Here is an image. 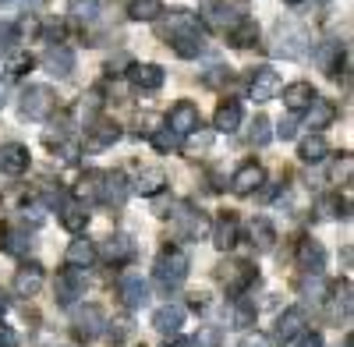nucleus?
<instances>
[{
  "instance_id": "nucleus-12",
  "label": "nucleus",
  "mask_w": 354,
  "mask_h": 347,
  "mask_svg": "<svg viewBox=\"0 0 354 347\" xmlns=\"http://www.w3.org/2000/svg\"><path fill=\"white\" fill-rule=\"evenodd\" d=\"M266 185V170L255 163V160H245L238 170H234V178H230V191L234 195H252Z\"/></svg>"
},
{
  "instance_id": "nucleus-29",
  "label": "nucleus",
  "mask_w": 354,
  "mask_h": 347,
  "mask_svg": "<svg viewBox=\"0 0 354 347\" xmlns=\"http://www.w3.org/2000/svg\"><path fill=\"white\" fill-rule=\"evenodd\" d=\"M64 259H68L71 270H88V263L96 259V248H93V241H88V238H75L68 245V255Z\"/></svg>"
},
{
  "instance_id": "nucleus-21",
  "label": "nucleus",
  "mask_w": 354,
  "mask_h": 347,
  "mask_svg": "<svg viewBox=\"0 0 354 347\" xmlns=\"http://www.w3.org/2000/svg\"><path fill=\"white\" fill-rule=\"evenodd\" d=\"M153 326H156V333H163V337H174L177 330L185 326V305H160L156 312H153Z\"/></svg>"
},
{
  "instance_id": "nucleus-7",
  "label": "nucleus",
  "mask_w": 354,
  "mask_h": 347,
  "mask_svg": "<svg viewBox=\"0 0 354 347\" xmlns=\"http://www.w3.org/2000/svg\"><path fill=\"white\" fill-rule=\"evenodd\" d=\"M167 128L174 131V135H195L198 128H202V113H198V106L192 103V100H181V103H174V110H170V118H167Z\"/></svg>"
},
{
  "instance_id": "nucleus-14",
  "label": "nucleus",
  "mask_w": 354,
  "mask_h": 347,
  "mask_svg": "<svg viewBox=\"0 0 354 347\" xmlns=\"http://www.w3.org/2000/svg\"><path fill=\"white\" fill-rule=\"evenodd\" d=\"M43 280H46V273H43L39 263L18 266V273H15V294H18V298H36V294L43 291Z\"/></svg>"
},
{
  "instance_id": "nucleus-8",
  "label": "nucleus",
  "mask_w": 354,
  "mask_h": 347,
  "mask_svg": "<svg viewBox=\"0 0 354 347\" xmlns=\"http://www.w3.org/2000/svg\"><path fill=\"white\" fill-rule=\"evenodd\" d=\"M255 266L252 263H227V266H220V280H223V287H227V294H234V298H241L248 287L255 283Z\"/></svg>"
},
{
  "instance_id": "nucleus-50",
  "label": "nucleus",
  "mask_w": 354,
  "mask_h": 347,
  "mask_svg": "<svg viewBox=\"0 0 354 347\" xmlns=\"http://www.w3.org/2000/svg\"><path fill=\"white\" fill-rule=\"evenodd\" d=\"M4 103H8V78H0V110H4Z\"/></svg>"
},
{
  "instance_id": "nucleus-31",
  "label": "nucleus",
  "mask_w": 354,
  "mask_h": 347,
  "mask_svg": "<svg viewBox=\"0 0 354 347\" xmlns=\"http://www.w3.org/2000/svg\"><path fill=\"white\" fill-rule=\"evenodd\" d=\"M298 156H301V163H312L315 167V163H322V160L330 156V142L322 138V135H308L301 146H298Z\"/></svg>"
},
{
  "instance_id": "nucleus-27",
  "label": "nucleus",
  "mask_w": 354,
  "mask_h": 347,
  "mask_svg": "<svg viewBox=\"0 0 354 347\" xmlns=\"http://www.w3.org/2000/svg\"><path fill=\"white\" fill-rule=\"evenodd\" d=\"M312 100H315L312 82H290L287 89H283V106H287L290 113H305Z\"/></svg>"
},
{
  "instance_id": "nucleus-15",
  "label": "nucleus",
  "mask_w": 354,
  "mask_h": 347,
  "mask_svg": "<svg viewBox=\"0 0 354 347\" xmlns=\"http://www.w3.org/2000/svg\"><path fill=\"white\" fill-rule=\"evenodd\" d=\"M241 18H245V11H238L234 4H227V0H213V4L205 8V25L216 28V32H230Z\"/></svg>"
},
{
  "instance_id": "nucleus-23",
  "label": "nucleus",
  "mask_w": 354,
  "mask_h": 347,
  "mask_svg": "<svg viewBox=\"0 0 354 347\" xmlns=\"http://www.w3.org/2000/svg\"><path fill=\"white\" fill-rule=\"evenodd\" d=\"M298 266H301L305 273H312V276H319L322 270H326V252H322L319 241L305 238V241L298 245Z\"/></svg>"
},
{
  "instance_id": "nucleus-3",
  "label": "nucleus",
  "mask_w": 354,
  "mask_h": 347,
  "mask_svg": "<svg viewBox=\"0 0 354 347\" xmlns=\"http://www.w3.org/2000/svg\"><path fill=\"white\" fill-rule=\"evenodd\" d=\"M308 43H312L308 39V28H301V25H280L277 36H273L270 53L273 57H283V61H298V57H305Z\"/></svg>"
},
{
  "instance_id": "nucleus-46",
  "label": "nucleus",
  "mask_w": 354,
  "mask_h": 347,
  "mask_svg": "<svg viewBox=\"0 0 354 347\" xmlns=\"http://www.w3.org/2000/svg\"><path fill=\"white\" fill-rule=\"evenodd\" d=\"M298 347H322V333H315V330H305V333L298 337Z\"/></svg>"
},
{
  "instance_id": "nucleus-24",
  "label": "nucleus",
  "mask_w": 354,
  "mask_h": 347,
  "mask_svg": "<svg viewBox=\"0 0 354 347\" xmlns=\"http://www.w3.org/2000/svg\"><path fill=\"white\" fill-rule=\"evenodd\" d=\"M238 234H241L238 216H234V213H223V216L216 220V227H213V245H216L220 252H230L234 245H238Z\"/></svg>"
},
{
  "instance_id": "nucleus-19",
  "label": "nucleus",
  "mask_w": 354,
  "mask_h": 347,
  "mask_svg": "<svg viewBox=\"0 0 354 347\" xmlns=\"http://www.w3.org/2000/svg\"><path fill=\"white\" fill-rule=\"evenodd\" d=\"M28 146H21V142H8V146H0V170L11 174V178H18V174L28 170Z\"/></svg>"
},
{
  "instance_id": "nucleus-28",
  "label": "nucleus",
  "mask_w": 354,
  "mask_h": 347,
  "mask_svg": "<svg viewBox=\"0 0 354 347\" xmlns=\"http://www.w3.org/2000/svg\"><path fill=\"white\" fill-rule=\"evenodd\" d=\"M163 188H167V174L156 170V167L153 170H142L138 178H135V185H131V191H138L142 198H156Z\"/></svg>"
},
{
  "instance_id": "nucleus-36",
  "label": "nucleus",
  "mask_w": 354,
  "mask_h": 347,
  "mask_svg": "<svg viewBox=\"0 0 354 347\" xmlns=\"http://www.w3.org/2000/svg\"><path fill=\"white\" fill-rule=\"evenodd\" d=\"M100 181H103V170H85L82 181H78V188H75V195H78L82 202L100 198Z\"/></svg>"
},
{
  "instance_id": "nucleus-6",
  "label": "nucleus",
  "mask_w": 354,
  "mask_h": 347,
  "mask_svg": "<svg viewBox=\"0 0 354 347\" xmlns=\"http://www.w3.org/2000/svg\"><path fill=\"white\" fill-rule=\"evenodd\" d=\"M85 273L82 270H64V273H57V283H53V298L61 308H71L78 298H85Z\"/></svg>"
},
{
  "instance_id": "nucleus-18",
  "label": "nucleus",
  "mask_w": 354,
  "mask_h": 347,
  "mask_svg": "<svg viewBox=\"0 0 354 347\" xmlns=\"http://www.w3.org/2000/svg\"><path fill=\"white\" fill-rule=\"evenodd\" d=\"M128 78H131L135 89H142V93H156L160 85L167 82V71H163L160 64H131V68H128Z\"/></svg>"
},
{
  "instance_id": "nucleus-52",
  "label": "nucleus",
  "mask_w": 354,
  "mask_h": 347,
  "mask_svg": "<svg viewBox=\"0 0 354 347\" xmlns=\"http://www.w3.org/2000/svg\"><path fill=\"white\" fill-rule=\"evenodd\" d=\"M283 4H301V0H283Z\"/></svg>"
},
{
  "instance_id": "nucleus-9",
  "label": "nucleus",
  "mask_w": 354,
  "mask_h": 347,
  "mask_svg": "<svg viewBox=\"0 0 354 347\" xmlns=\"http://www.w3.org/2000/svg\"><path fill=\"white\" fill-rule=\"evenodd\" d=\"M277 93H280V75L273 68H266V64L252 68V75H248V96L255 103H270Z\"/></svg>"
},
{
  "instance_id": "nucleus-1",
  "label": "nucleus",
  "mask_w": 354,
  "mask_h": 347,
  "mask_svg": "<svg viewBox=\"0 0 354 347\" xmlns=\"http://www.w3.org/2000/svg\"><path fill=\"white\" fill-rule=\"evenodd\" d=\"M188 270H192L188 252H181V248H167V252H160V259H156L153 276H156V283L163 287V291H174V287H181V283L188 280Z\"/></svg>"
},
{
  "instance_id": "nucleus-41",
  "label": "nucleus",
  "mask_w": 354,
  "mask_h": 347,
  "mask_svg": "<svg viewBox=\"0 0 354 347\" xmlns=\"http://www.w3.org/2000/svg\"><path fill=\"white\" fill-rule=\"evenodd\" d=\"M255 315H259V308L252 305V301H234V326L238 330H248V326H255Z\"/></svg>"
},
{
  "instance_id": "nucleus-49",
  "label": "nucleus",
  "mask_w": 354,
  "mask_h": 347,
  "mask_svg": "<svg viewBox=\"0 0 354 347\" xmlns=\"http://www.w3.org/2000/svg\"><path fill=\"white\" fill-rule=\"evenodd\" d=\"M241 347H270V337H262V333H248L241 340Z\"/></svg>"
},
{
  "instance_id": "nucleus-53",
  "label": "nucleus",
  "mask_w": 354,
  "mask_h": 347,
  "mask_svg": "<svg viewBox=\"0 0 354 347\" xmlns=\"http://www.w3.org/2000/svg\"><path fill=\"white\" fill-rule=\"evenodd\" d=\"M0 4H4V0H0Z\"/></svg>"
},
{
  "instance_id": "nucleus-40",
  "label": "nucleus",
  "mask_w": 354,
  "mask_h": 347,
  "mask_svg": "<svg viewBox=\"0 0 354 347\" xmlns=\"http://www.w3.org/2000/svg\"><path fill=\"white\" fill-rule=\"evenodd\" d=\"M153 149L156 153H177L181 149V135H174L170 128H156L153 131Z\"/></svg>"
},
{
  "instance_id": "nucleus-33",
  "label": "nucleus",
  "mask_w": 354,
  "mask_h": 347,
  "mask_svg": "<svg viewBox=\"0 0 354 347\" xmlns=\"http://www.w3.org/2000/svg\"><path fill=\"white\" fill-rule=\"evenodd\" d=\"M248 234H252V245H255V252H270L273 248V241H277V230H273V223L270 220H252V227H248Z\"/></svg>"
},
{
  "instance_id": "nucleus-10",
  "label": "nucleus",
  "mask_w": 354,
  "mask_h": 347,
  "mask_svg": "<svg viewBox=\"0 0 354 347\" xmlns=\"http://www.w3.org/2000/svg\"><path fill=\"white\" fill-rule=\"evenodd\" d=\"M71 326H75V337L88 344V340H96V337L103 333L106 315H103V308H100V305H85V308H78V312H75Z\"/></svg>"
},
{
  "instance_id": "nucleus-11",
  "label": "nucleus",
  "mask_w": 354,
  "mask_h": 347,
  "mask_svg": "<svg viewBox=\"0 0 354 347\" xmlns=\"http://www.w3.org/2000/svg\"><path fill=\"white\" fill-rule=\"evenodd\" d=\"M131 195V181L124 178L121 170H103V181H100V202L103 206H124Z\"/></svg>"
},
{
  "instance_id": "nucleus-26",
  "label": "nucleus",
  "mask_w": 354,
  "mask_h": 347,
  "mask_svg": "<svg viewBox=\"0 0 354 347\" xmlns=\"http://www.w3.org/2000/svg\"><path fill=\"white\" fill-rule=\"evenodd\" d=\"M241 103L238 100H223L220 106H216V118H213V128L220 131V135H230V131H238L241 128Z\"/></svg>"
},
{
  "instance_id": "nucleus-13",
  "label": "nucleus",
  "mask_w": 354,
  "mask_h": 347,
  "mask_svg": "<svg viewBox=\"0 0 354 347\" xmlns=\"http://www.w3.org/2000/svg\"><path fill=\"white\" fill-rule=\"evenodd\" d=\"M100 255L106 259L110 266H124V263L135 259V241L128 234H110V238L100 241Z\"/></svg>"
},
{
  "instance_id": "nucleus-42",
  "label": "nucleus",
  "mask_w": 354,
  "mask_h": 347,
  "mask_svg": "<svg viewBox=\"0 0 354 347\" xmlns=\"http://www.w3.org/2000/svg\"><path fill=\"white\" fill-rule=\"evenodd\" d=\"M223 344V330L220 326H202L192 340H188V347H220Z\"/></svg>"
},
{
  "instance_id": "nucleus-17",
  "label": "nucleus",
  "mask_w": 354,
  "mask_h": 347,
  "mask_svg": "<svg viewBox=\"0 0 354 347\" xmlns=\"http://www.w3.org/2000/svg\"><path fill=\"white\" fill-rule=\"evenodd\" d=\"M333 121H337V106H333V100L315 96V100L308 103V110H305V128H312V135H319L322 128H330Z\"/></svg>"
},
{
  "instance_id": "nucleus-4",
  "label": "nucleus",
  "mask_w": 354,
  "mask_h": 347,
  "mask_svg": "<svg viewBox=\"0 0 354 347\" xmlns=\"http://www.w3.org/2000/svg\"><path fill=\"white\" fill-rule=\"evenodd\" d=\"M170 46H174L177 57L192 61V57L205 53V36H202V28L195 21H188V25H181V28H174V32H170Z\"/></svg>"
},
{
  "instance_id": "nucleus-44",
  "label": "nucleus",
  "mask_w": 354,
  "mask_h": 347,
  "mask_svg": "<svg viewBox=\"0 0 354 347\" xmlns=\"http://www.w3.org/2000/svg\"><path fill=\"white\" fill-rule=\"evenodd\" d=\"M15 43H18V25L15 21H0V57L11 53Z\"/></svg>"
},
{
  "instance_id": "nucleus-25",
  "label": "nucleus",
  "mask_w": 354,
  "mask_h": 347,
  "mask_svg": "<svg viewBox=\"0 0 354 347\" xmlns=\"http://www.w3.org/2000/svg\"><path fill=\"white\" fill-rule=\"evenodd\" d=\"M121 301H124V308H142L145 301H149V283H145L142 276H135V273H128L124 280H121Z\"/></svg>"
},
{
  "instance_id": "nucleus-20",
  "label": "nucleus",
  "mask_w": 354,
  "mask_h": 347,
  "mask_svg": "<svg viewBox=\"0 0 354 347\" xmlns=\"http://www.w3.org/2000/svg\"><path fill=\"white\" fill-rule=\"evenodd\" d=\"M305 323H308V315H305V308H287V312H280V319H277V340H298L301 333H305Z\"/></svg>"
},
{
  "instance_id": "nucleus-16",
  "label": "nucleus",
  "mask_w": 354,
  "mask_h": 347,
  "mask_svg": "<svg viewBox=\"0 0 354 347\" xmlns=\"http://www.w3.org/2000/svg\"><path fill=\"white\" fill-rule=\"evenodd\" d=\"M43 68H46L53 78H68V75L75 71V50L64 46V43L50 46V50L43 53Z\"/></svg>"
},
{
  "instance_id": "nucleus-5",
  "label": "nucleus",
  "mask_w": 354,
  "mask_h": 347,
  "mask_svg": "<svg viewBox=\"0 0 354 347\" xmlns=\"http://www.w3.org/2000/svg\"><path fill=\"white\" fill-rule=\"evenodd\" d=\"M174 238H181V241H198L209 234V220H205L202 209H181V213H174Z\"/></svg>"
},
{
  "instance_id": "nucleus-39",
  "label": "nucleus",
  "mask_w": 354,
  "mask_h": 347,
  "mask_svg": "<svg viewBox=\"0 0 354 347\" xmlns=\"http://www.w3.org/2000/svg\"><path fill=\"white\" fill-rule=\"evenodd\" d=\"M344 50H340V43H326V46H322L315 57H319V68L322 71H326V75H337L340 71V61H337V57H340Z\"/></svg>"
},
{
  "instance_id": "nucleus-43",
  "label": "nucleus",
  "mask_w": 354,
  "mask_h": 347,
  "mask_svg": "<svg viewBox=\"0 0 354 347\" xmlns=\"http://www.w3.org/2000/svg\"><path fill=\"white\" fill-rule=\"evenodd\" d=\"M270 138H273L270 118H255V121H252V131H248V142H252V146H266Z\"/></svg>"
},
{
  "instance_id": "nucleus-37",
  "label": "nucleus",
  "mask_w": 354,
  "mask_h": 347,
  "mask_svg": "<svg viewBox=\"0 0 354 347\" xmlns=\"http://www.w3.org/2000/svg\"><path fill=\"white\" fill-rule=\"evenodd\" d=\"M32 68H36V57L28 53V50H18V53L8 57V75L11 78H21V75H28Z\"/></svg>"
},
{
  "instance_id": "nucleus-45",
  "label": "nucleus",
  "mask_w": 354,
  "mask_h": 347,
  "mask_svg": "<svg viewBox=\"0 0 354 347\" xmlns=\"http://www.w3.org/2000/svg\"><path fill=\"white\" fill-rule=\"evenodd\" d=\"M106 326H110V340H113V344H121V340L131 333V323H128V319H121V323H106Z\"/></svg>"
},
{
  "instance_id": "nucleus-34",
  "label": "nucleus",
  "mask_w": 354,
  "mask_h": 347,
  "mask_svg": "<svg viewBox=\"0 0 354 347\" xmlns=\"http://www.w3.org/2000/svg\"><path fill=\"white\" fill-rule=\"evenodd\" d=\"M163 15H167L163 0H131L128 4V18H135V21H156Z\"/></svg>"
},
{
  "instance_id": "nucleus-35",
  "label": "nucleus",
  "mask_w": 354,
  "mask_h": 347,
  "mask_svg": "<svg viewBox=\"0 0 354 347\" xmlns=\"http://www.w3.org/2000/svg\"><path fill=\"white\" fill-rule=\"evenodd\" d=\"M319 213L330 216V220H347V216H351V202L340 198L337 191H333V195H322V198H319Z\"/></svg>"
},
{
  "instance_id": "nucleus-2",
  "label": "nucleus",
  "mask_w": 354,
  "mask_h": 347,
  "mask_svg": "<svg viewBox=\"0 0 354 347\" xmlns=\"http://www.w3.org/2000/svg\"><path fill=\"white\" fill-rule=\"evenodd\" d=\"M18 110H21L25 121H46L57 110V93L50 89V85H28V89L21 93Z\"/></svg>"
},
{
  "instance_id": "nucleus-48",
  "label": "nucleus",
  "mask_w": 354,
  "mask_h": 347,
  "mask_svg": "<svg viewBox=\"0 0 354 347\" xmlns=\"http://www.w3.org/2000/svg\"><path fill=\"white\" fill-rule=\"evenodd\" d=\"M294 135H298V124H294V121H280V128H277V138L290 142Z\"/></svg>"
},
{
  "instance_id": "nucleus-22",
  "label": "nucleus",
  "mask_w": 354,
  "mask_h": 347,
  "mask_svg": "<svg viewBox=\"0 0 354 347\" xmlns=\"http://www.w3.org/2000/svg\"><path fill=\"white\" fill-rule=\"evenodd\" d=\"M121 124L117 121H96L93 128H88V138H85V146L88 149H110L113 142H121Z\"/></svg>"
},
{
  "instance_id": "nucleus-47",
  "label": "nucleus",
  "mask_w": 354,
  "mask_h": 347,
  "mask_svg": "<svg viewBox=\"0 0 354 347\" xmlns=\"http://www.w3.org/2000/svg\"><path fill=\"white\" fill-rule=\"evenodd\" d=\"M0 347H18V333L4 323H0Z\"/></svg>"
},
{
  "instance_id": "nucleus-51",
  "label": "nucleus",
  "mask_w": 354,
  "mask_h": 347,
  "mask_svg": "<svg viewBox=\"0 0 354 347\" xmlns=\"http://www.w3.org/2000/svg\"><path fill=\"white\" fill-rule=\"evenodd\" d=\"M4 312H8V298L0 294V319H4Z\"/></svg>"
},
{
  "instance_id": "nucleus-30",
  "label": "nucleus",
  "mask_w": 354,
  "mask_h": 347,
  "mask_svg": "<svg viewBox=\"0 0 354 347\" xmlns=\"http://www.w3.org/2000/svg\"><path fill=\"white\" fill-rule=\"evenodd\" d=\"M227 39H230V46L248 50V46H255V43H259V25H255L252 18H241V21L227 32Z\"/></svg>"
},
{
  "instance_id": "nucleus-32",
  "label": "nucleus",
  "mask_w": 354,
  "mask_h": 347,
  "mask_svg": "<svg viewBox=\"0 0 354 347\" xmlns=\"http://www.w3.org/2000/svg\"><path fill=\"white\" fill-rule=\"evenodd\" d=\"M61 227L71 230V234H82V230L88 227V209L78 206V202H68V206H61Z\"/></svg>"
},
{
  "instance_id": "nucleus-38",
  "label": "nucleus",
  "mask_w": 354,
  "mask_h": 347,
  "mask_svg": "<svg viewBox=\"0 0 354 347\" xmlns=\"http://www.w3.org/2000/svg\"><path fill=\"white\" fill-rule=\"evenodd\" d=\"M68 15L75 18V21H96L100 18V4H96V0H71V4H68Z\"/></svg>"
}]
</instances>
